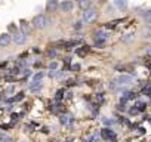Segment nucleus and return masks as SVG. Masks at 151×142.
<instances>
[{"label": "nucleus", "instance_id": "nucleus-1", "mask_svg": "<svg viewBox=\"0 0 151 142\" xmlns=\"http://www.w3.org/2000/svg\"><path fill=\"white\" fill-rule=\"evenodd\" d=\"M33 27L34 28H37V30H43L44 27H48L49 25V19L44 15H36L33 18Z\"/></svg>", "mask_w": 151, "mask_h": 142}, {"label": "nucleus", "instance_id": "nucleus-2", "mask_svg": "<svg viewBox=\"0 0 151 142\" xmlns=\"http://www.w3.org/2000/svg\"><path fill=\"white\" fill-rule=\"evenodd\" d=\"M96 18H98V11H96V9H93V7H89V9H86V11L83 12V21L86 24L93 22Z\"/></svg>", "mask_w": 151, "mask_h": 142}, {"label": "nucleus", "instance_id": "nucleus-3", "mask_svg": "<svg viewBox=\"0 0 151 142\" xmlns=\"http://www.w3.org/2000/svg\"><path fill=\"white\" fill-rule=\"evenodd\" d=\"M114 80L119 83L120 87H126V86H129V84L133 83V77L129 76V74H121V76H119L117 78H114Z\"/></svg>", "mask_w": 151, "mask_h": 142}, {"label": "nucleus", "instance_id": "nucleus-4", "mask_svg": "<svg viewBox=\"0 0 151 142\" xmlns=\"http://www.w3.org/2000/svg\"><path fill=\"white\" fill-rule=\"evenodd\" d=\"M59 7H61L62 12H71L73 11V7H74V3H73V0H62V3L59 5Z\"/></svg>", "mask_w": 151, "mask_h": 142}, {"label": "nucleus", "instance_id": "nucleus-5", "mask_svg": "<svg viewBox=\"0 0 151 142\" xmlns=\"http://www.w3.org/2000/svg\"><path fill=\"white\" fill-rule=\"evenodd\" d=\"M12 42V37H11V34L9 33H3V34H0V46L5 48V46H9Z\"/></svg>", "mask_w": 151, "mask_h": 142}, {"label": "nucleus", "instance_id": "nucleus-6", "mask_svg": "<svg viewBox=\"0 0 151 142\" xmlns=\"http://www.w3.org/2000/svg\"><path fill=\"white\" fill-rule=\"evenodd\" d=\"M13 42L16 44H24L27 42V36L24 33H15L13 34Z\"/></svg>", "mask_w": 151, "mask_h": 142}, {"label": "nucleus", "instance_id": "nucleus-7", "mask_svg": "<svg viewBox=\"0 0 151 142\" xmlns=\"http://www.w3.org/2000/svg\"><path fill=\"white\" fill-rule=\"evenodd\" d=\"M59 3H58V0H48V3H46V11L48 12H55L56 9H58Z\"/></svg>", "mask_w": 151, "mask_h": 142}, {"label": "nucleus", "instance_id": "nucleus-8", "mask_svg": "<svg viewBox=\"0 0 151 142\" xmlns=\"http://www.w3.org/2000/svg\"><path fill=\"white\" fill-rule=\"evenodd\" d=\"M42 87H43V83L42 82H31L30 83V90L31 92H39Z\"/></svg>", "mask_w": 151, "mask_h": 142}, {"label": "nucleus", "instance_id": "nucleus-9", "mask_svg": "<svg viewBox=\"0 0 151 142\" xmlns=\"http://www.w3.org/2000/svg\"><path fill=\"white\" fill-rule=\"evenodd\" d=\"M91 6H92V0H79V7L83 9V11L89 9Z\"/></svg>", "mask_w": 151, "mask_h": 142}, {"label": "nucleus", "instance_id": "nucleus-10", "mask_svg": "<svg viewBox=\"0 0 151 142\" xmlns=\"http://www.w3.org/2000/svg\"><path fill=\"white\" fill-rule=\"evenodd\" d=\"M107 39H108V33L107 31H98L96 33V37H95V40H102V42H105Z\"/></svg>", "mask_w": 151, "mask_h": 142}, {"label": "nucleus", "instance_id": "nucleus-11", "mask_svg": "<svg viewBox=\"0 0 151 142\" xmlns=\"http://www.w3.org/2000/svg\"><path fill=\"white\" fill-rule=\"evenodd\" d=\"M30 31H31L30 25L27 24L25 21H22V22H21V33H24L25 36H28V34H30Z\"/></svg>", "mask_w": 151, "mask_h": 142}, {"label": "nucleus", "instance_id": "nucleus-12", "mask_svg": "<svg viewBox=\"0 0 151 142\" xmlns=\"http://www.w3.org/2000/svg\"><path fill=\"white\" fill-rule=\"evenodd\" d=\"M101 136L105 138V139H110V138H114V133H113L110 129H104V130L101 132Z\"/></svg>", "mask_w": 151, "mask_h": 142}, {"label": "nucleus", "instance_id": "nucleus-13", "mask_svg": "<svg viewBox=\"0 0 151 142\" xmlns=\"http://www.w3.org/2000/svg\"><path fill=\"white\" fill-rule=\"evenodd\" d=\"M114 5L119 9H126L128 6V0H114Z\"/></svg>", "mask_w": 151, "mask_h": 142}, {"label": "nucleus", "instance_id": "nucleus-14", "mask_svg": "<svg viewBox=\"0 0 151 142\" xmlns=\"http://www.w3.org/2000/svg\"><path fill=\"white\" fill-rule=\"evenodd\" d=\"M141 15H142L145 22H151V9H147V11H144Z\"/></svg>", "mask_w": 151, "mask_h": 142}, {"label": "nucleus", "instance_id": "nucleus-15", "mask_svg": "<svg viewBox=\"0 0 151 142\" xmlns=\"http://www.w3.org/2000/svg\"><path fill=\"white\" fill-rule=\"evenodd\" d=\"M44 77V73H42V71H39V73H36L31 78V82H42V78Z\"/></svg>", "mask_w": 151, "mask_h": 142}, {"label": "nucleus", "instance_id": "nucleus-16", "mask_svg": "<svg viewBox=\"0 0 151 142\" xmlns=\"http://www.w3.org/2000/svg\"><path fill=\"white\" fill-rule=\"evenodd\" d=\"M133 37H135V34H133V33H129V34H126V36H124V37H121V42L128 43V42H130Z\"/></svg>", "mask_w": 151, "mask_h": 142}, {"label": "nucleus", "instance_id": "nucleus-17", "mask_svg": "<svg viewBox=\"0 0 151 142\" xmlns=\"http://www.w3.org/2000/svg\"><path fill=\"white\" fill-rule=\"evenodd\" d=\"M58 67H59V65H58V62H55V61L49 64V70H50V71H56V70H58Z\"/></svg>", "mask_w": 151, "mask_h": 142}, {"label": "nucleus", "instance_id": "nucleus-18", "mask_svg": "<svg viewBox=\"0 0 151 142\" xmlns=\"http://www.w3.org/2000/svg\"><path fill=\"white\" fill-rule=\"evenodd\" d=\"M87 46H83V49H79L77 50V53H79V55H85V53H87Z\"/></svg>", "mask_w": 151, "mask_h": 142}, {"label": "nucleus", "instance_id": "nucleus-19", "mask_svg": "<svg viewBox=\"0 0 151 142\" xmlns=\"http://www.w3.org/2000/svg\"><path fill=\"white\" fill-rule=\"evenodd\" d=\"M24 98V93H18V96H15V98H12L11 101H13V102H16V101H21Z\"/></svg>", "mask_w": 151, "mask_h": 142}, {"label": "nucleus", "instance_id": "nucleus-20", "mask_svg": "<svg viewBox=\"0 0 151 142\" xmlns=\"http://www.w3.org/2000/svg\"><path fill=\"white\" fill-rule=\"evenodd\" d=\"M68 119H70V117H67V115H62V117H61V123H62V124H67V123H68Z\"/></svg>", "mask_w": 151, "mask_h": 142}, {"label": "nucleus", "instance_id": "nucleus-21", "mask_svg": "<svg viewBox=\"0 0 151 142\" xmlns=\"http://www.w3.org/2000/svg\"><path fill=\"white\" fill-rule=\"evenodd\" d=\"M82 25H83L82 22H76V25H74V28H76V30H80V28H82Z\"/></svg>", "mask_w": 151, "mask_h": 142}, {"label": "nucleus", "instance_id": "nucleus-22", "mask_svg": "<svg viewBox=\"0 0 151 142\" xmlns=\"http://www.w3.org/2000/svg\"><path fill=\"white\" fill-rule=\"evenodd\" d=\"M13 90H15V87L11 86V87H7V90H6V92H7V93H13Z\"/></svg>", "mask_w": 151, "mask_h": 142}, {"label": "nucleus", "instance_id": "nucleus-23", "mask_svg": "<svg viewBox=\"0 0 151 142\" xmlns=\"http://www.w3.org/2000/svg\"><path fill=\"white\" fill-rule=\"evenodd\" d=\"M62 98V90H58V93H56V99H61Z\"/></svg>", "mask_w": 151, "mask_h": 142}, {"label": "nucleus", "instance_id": "nucleus-24", "mask_svg": "<svg viewBox=\"0 0 151 142\" xmlns=\"http://www.w3.org/2000/svg\"><path fill=\"white\" fill-rule=\"evenodd\" d=\"M73 70H76V71L80 70V65H79V64H74V65H73Z\"/></svg>", "mask_w": 151, "mask_h": 142}, {"label": "nucleus", "instance_id": "nucleus-25", "mask_svg": "<svg viewBox=\"0 0 151 142\" xmlns=\"http://www.w3.org/2000/svg\"><path fill=\"white\" fill-rule=\"evenodd\" d=\"M9 30H11V31H16V28H15L13 25H11V27H9Z\"/></svg>", "mask_w": 151, "mask_h": 142}, {"label": "nucleus", "instance_id": "nucleus-26", "mask_svg": "<svg viewBox=\"0 0 151 142\" xmlns=\"http://www.w3.org/2000/svg\"><path fill=\"white\" fill-rule=\"evenodd\" d=\"M99 2H105V0H99Z\"/></svg>", "mask_w": 151, "mask_h": 142}]
</instances>
